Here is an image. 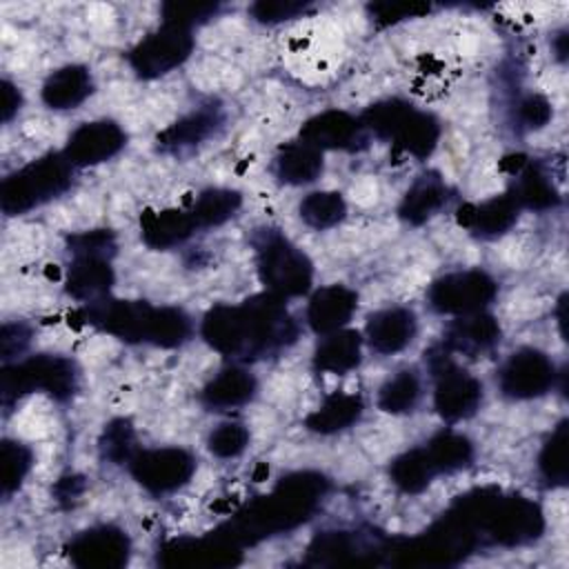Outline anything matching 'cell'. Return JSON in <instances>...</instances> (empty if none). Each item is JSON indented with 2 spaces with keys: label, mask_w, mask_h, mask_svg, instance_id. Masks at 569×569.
Wrapping results in <instances>:
<instances>
[{
  "label": "cell",
  "mask_w": 569,
  "mask_h": 569,
  "mask_svg": "<svg viewBox=\"0 0 569 569\" xmlns=\"http://www.w3.org/2000/svg\"><path fill=\"white\" fill-rule=\"evenodd\" d=\"M365 411V402L358 393H347V391H336L322 400L318 409H313L305 418V427L313 433L320 436H331L338 431L349 429L360 420Z\"/></svg>",
  "instance_id": "83f0119b"
},
{
  "label": "cell",
  "mask_w": 569,
  "mask_h": 569,
  "mask_svg": "<svg viewBox=\"0 0 569 569\" xmlns=\"http://www.w3.org/2000/svg\"><path fill=\"white\" fill-rule=\"evenodd\" d=\"M436 476L438 473H436L425 447H416V449L400 453L398 458H393V462L389 467L391 482L402 493H409V496L425 491Z\"/></svg>",
  "instance_id": "d6a6232c"
},
{
  "label": "cell",
  "mask_w": 569,
  "mask_h": 569,
  "mask_svg": "<svg viewBox=\"0 0 569 569\" xmlns=\"http://www.w3.org/2000/svg\"><path fill=\"white\" fill-rule=\"evenodd\" d=\"M513 189L509 191L520 209L547 211L560 202V193L553 180L533 162H522L516 171Z\"/></svg>",
  "instance_id": "4dcf8cb0"
},
{
  "label": "cell",
  "mask_w": 569,
  "mask_h": 569,
  "mask_svg": "<svg viewBox=\"0 0 569 569\" xmlns=\"http://www.w3.org/2000/svg\"><path fill=\"white\" fill-rule=\"evenodd\" d=\"M520 207L511 193L493 196L480 204H462L456 213L458 224L480 238H498L513 227Z\"/></svg>",
  "instance_id": "44dd1931"
},
{
  "label": "cell",
  "mask_w": 569,
  "mask_h": 569,
  "mask_svg": "<svg viewBox=\"0 0 569 569\" xmlns=\"http://www.w3.org/2000/svg\"><path fill=\"white\" fill-rule=\"evenodd\" d=\"M31 465H33V456H31L29 447H24L22 442H16V440L2 442L0 473H2V493L4 496H11L16 489H20L27 473L31 471Z\"/></svg>",
  "instance_id": "ab89813d"
},
{
  "label": "cell",
  "mask_w": 569,
  "mask_h": 569,
  "mask_svg": "<svg viewBox=\"0 0 569 569\" xmlns=\"http://www.w3.org/2000/svg\"><path fill=\"white\" fill-rule=\"evenodd\" d=\"M256 389H258V382L253 373L238 365H231L204 385L200 398L207 407L222 411V409L247 405L256 396Z\"/></svg>",
  "instance_id": "4316f807"
},
{
  "label": "cell",
  "mask_w": 569,
  "mask_h": 569,
  "mask_svg": "<svg viewBox=\"0 0 569 569\" xmlns=\"http://www.w3.org/2000/svg\"><path fill=\"white\" fill-rule=\"evenodd\" d=\"M20 104H22V96L18 87L9 80H2V120L9 122L18 113Z\"/></svg>",
  "instance_id": "681fc988"
},
{
  "label": "cell",
  "mask_w": 569,
  "mask_h": 569,
  "mask_svg": "<svg viewBox=\"0 0 569 569\" xmlns=\"http://www.w3.org/2000/svg\"><path fill=\"white\" fill-rule=\"evenodd\" d=\"M558 371L547 353L525 347L513 351L498 373L500 391L511 400L540 398L556 385Z\"/></svg>",
  "instance_id": "4fadbf2b"
},
{
  "label": "cell",
  "mask_w": 569,
  "mask_h": 569,
  "mask_svg": "<svg viewBox=\"0 0 569 569\" xmlns=\"http://www.w3.org/2000/svg\"><path fill=\"white\" fill-rule=\"evenodd\" d=\"M329 489V480L318 471H296L284 476L271 493L256 498L216 531L240 549L264 538L291 531L307 522Z\"/></svg>",
  "instance_id": "7a4b0ae2"
},
{
  "label": "cell",
  "mask_w": 569,
  "mask_h": 569,
  "mask_svg": "<svg viewBox=\"0 0 569 569\" xmlns=\"http://www.w3.org/2000/svg\"><path fill=\"white\" fill-rule=\"evenodd\" d=\"M551 104L545 96L540 93H529L525 96L522 100H518L516 104V120H518V127L522 129H542L549 120H551Z\"/></svg>",
  "instance_id": "bcb514c9"
},
{
  "label": "cell",
  "mask_w": 569,
  "mask_h": 569,
  "mask_svg": "<svg viewBox=\"0 0 569 569\" xmlns=\"http://www.w3.org/2000/svg\"><path fill=\"white\" fill-rule=\"evenodd\" d=\"M127 136L113 120H91L80 124L67 140L64 156L73 167H89L111 160L124 147Z\"/></svg>",
  "instance_id": "2e32d148"
},
{
  "label": "cell",
  "mask_w": 569,
  "mask_h": 569,
  "mask_svg": "<svg viewBox=\"0 0 569 569\" xmlns=\"http://www.w3.org/2000/svg\"><path fill=\"white\" fill-rule=\"evenodd\" d=\"M365 331L371 349L382 356H389L411 345L418 331V320L416 313L407 307H389L371 313Z\"/></svg>",
  "instance_id": "d6986e66"
},
{
  "label": "cell",
  "mask_w": 569,
  "mask_h": 569,
  "mask_svg": "<svg viewBox=\"0 0 569 569\" xmlns=\"http://www.w3.org/2000/svg\"><path fill=\"white\" fill-rule=\"evenodd\" d=\"M358 307V296L345 284H327L318 289L307 307V322L318 336L345 329Z\"/></svg>",
  "instance_id": "ffe728a7"
},
{
  "label": "cell",
  "mask_w": 569,
  "mask_h": 569,
  "mask_svg": "<svg viewBox=\"0 0 569 569\" xmlns=\"http://www.w3.org/2000/svg\"><path fill=\"white\" fill-rule=\"evenodd\" d=\"M362 338L358 331L340 329L322 336L313 351V367L322 373H347L360 365Z\"/></svg>",
  "instance_id": "f1b7e54d"
},
{
  "label": "cell",
  "mask_w": 569,
  "mask_h": 569,
  "mask_svg": "<svg viewBox=\"0 0 569 569\" xmlns=\"http://www.w3.org/2000/svg\"><path fill=\"white\" fill-rule=\"evenodd\" d=\"M307 2L296 0H260L251 4V16L262 24H276L284 20H293L307 11Z\"/></svg>",
  "instance_id": "f6af8a7d"
},
{
  "label": "cell",
  "mask_w": 569,
  "mask_h": 569,
  "mask_svg": "<svg viewBox=\"0 0 569 569\" xmlns=\"http://www.w3.org/2000/svg\"><path fill=\"white\" fill-rule=\"evenodd\" d=\"M247 445H249V431L240 422H224L216 427L207 438L209 451L218 458H236L247 449Z\"/></svg>",
  "instance_id": "7bdbcfd3"
},
{
  "label": "cell",
  "mask_w": 569,
  "mask_h": 569,
  "mask_svg": "<svg viewBox=\"0 0 569 569\" xmlns=\"http://www.w3.org/2000/svg\"><path fill=\"white\" fill-rule=\"evenodd\" d=\"M218 9V2H167L162 7V22L193 31V27L211 20Z\"/></svg>",
  "instance_id": "b9f144b4"
},
{
  "label": "cell",
  "mask_w": 569,
  "mask_h": 569,
  "mask_svg": "<svg viewBox=\"0 0 569 569\" xmlns=\"http://www.w3.org/2000/svg\"><path fill=\"white\" fill-rule=\"evenodd\" d=\"M447 202H449V187L438 173L429 171L418 176L413 184L407 189V193L400 200L398 216L407 224L416 227L427 222L431 216H436Z\"/></svg>",
  "instance_id": "d4e9b609"
},
{
  "label": "cell",
  "mask_w": 569,
  "mask_h": 569,
  "mask_svg": "<svg viewBox=\"0 0 569 569\" xmlns=\"http://www.w3.org/2000/svg\"><path fill=\"white\" fill-rule=\"evenodd\" d=\"M391 140L405 153L422 160V158L431 156V151L436 149V144L440 140V122L436 116L413 107Z\"/></svg>",
  "instance_id": "1f68e13d"
},
{
  "label": "cell",
  "mask_w": 569,
  "mask_h": 569,
  "mask_svg": "<svg viewBox=\"0 0 569 569\" xmlns=\"http://www.w3.org/2000/svg\"><path fill=\"white\" fill-rule=\"evenodd\" d=\"M129 471L142 489L160 496L178 491L191 480L196 458L182 447L140 449L129 460Z\"/></svg>",
  "instance_id": "8fae6325"
},
{
  "label": "cell",
  "mask_w": 569,
  "mask_h": 569,
  "mask_svg": "<svg viewBox=\"0 0 569 569\" xmlns=\"http://www.w3.org/2000/svg\"><path fill=\"white\" fill-rule=\"evenodd\" d=\"M256 269L264 289L278 298H296L309 291L311 260L278 229H260L253 238Z\"/></svg>",
  "instance_id": "8992f818"
},
{
  "label": "cell",
  "mask_w": 569,
  "mask_h": 569,
  "mask_svg": "<svg viewBox=\"0 0 569 569\" xmlns=\"http://www.w3.org/2000/svg\"><path fill=\"white\" fill-rule=\"evenodd\" d=\"M273 173L284 184H309L322 173V151L302 140L289 142L278 151Z\"/></svg>",
  "instance_id": "f546056e"
},
{
  "label": "cell",
  "mask_w": 569,
  "mask_h": 569,
  "mask_svg": "<svg viewBox=\"0 0 569 569\" xmlns=\"http://www.w3.org/2000/svg\"><path fill=\"white\" fill-rule=\"evenodd\" d=\"M300 218L311 229H331L347 216V202L338 191H313L300 202Z\"/></svg>",
  "instance_id": "74e56055"
},
{
  "label": "cell",
  "mask_w": 569,
  "mask_h": 569,
  "mask_svg": "<svg viewBox=\"0 0 569 569\" xmlns=\"http://www.w3.org/2000/svg\"><path fill=\"white\" fill-rule=\"evenodd\" d=\"M109 260L100 256H73L67 271V293L84 305L107 298L113 284Z\"/></svg>",
  "instance_id": "603a6c76"
},
{
  "label": "cell",
  "mask_w": 569,
  "mask_h": 569,
  "mask_svg": "<svg viewBox=\"0 0 569 569\" xmlns=\"http://www.w3.org/2000/svg\"><path fill=\"white\" fill-rule=\"evenodd\" d=\"M422 393L420 378L413 369H402L391 376L378 393V407L387 413H409L418 405Z\"/></svg>",
  "instance_id": "8d00e7d4"
},
{
  "label": "cell",
  "mask_w": 569,
  "mask_h": 569,
  "mask_svg": "<svg viewBox=\"0 0 569 569\" xmlns=\"http://www.w3.org/2000/svg\"><path fill=\"white\" fill-rule=\"evenodd\" d=\"M193 51V33L176 24H160L147 33L131 51L129 67L138 78H160L180 67Z\"/></svg>",
  "instance_id": "30bf717a"
},
{
  "label": "cell",
  "mask_w": 569,
  "mask_h": 569,
  "mask_svg": "<svg viewBox=\"0 0 569 569\" xmlns=\"http://www.w3.org/2000/svg\"><path fill=\"white\" fill-rule=\"evenodd\" d=\"M369 11H371V18L378 24H396L400 20L418 18V16L429 13V4H422V2H376V4H369Z\"/></svg>",
  "instance_id": "7dc6e473"
},
{
  "label": "cell",
  "mask_w": 569,
  "mask_h": 569,
  "mask_svg": "<svg viewBox=\"0 0 569 569\" xmlns=\"http://www.w3.org/2000/svg\"><path fill=\"white\" fill-rule=\"evenodd\" d=\"M78 389V369L64 356H31L2 367L0 396L2 407L9 409L31 391H44L53 400H69Z\"/></svg>",
  "instance_id": "52a82bcc"
},
{
  "label": "cell",
  "mask_w": 569,
  "mask_h": 569,
  "mask_svg": "<svg viewBox=\"0 0 569 569\" xmlns=\"http://www.w3.org/2000/svg\"><path fill=\"white\" fill-rule=\"evenodd\" d=\"M498 340H500L498 320L485 311H478V313L456 318L442 338V347L449 353L456 351L473 358L489 351L493 345H498Z\"/></svg>",
  "instance_id": "7402d4cb"
},
{
  "label": "cell",
  "mask_w": 569,
  "mask_h": 569,
  "mask_svg": "<svg viewBox=\"0 0 569 569\" xmlns=\"http://www.w3.org/2000/svg\"><path fill=\"white\" fill-rule=\"evenodd\" d=\"M116 249V238L107 229H91L82 233H73L69 238V251L71 256H100L111 258Z\"/></svg>",
  "instance_id": "ee69618b"
},
{
  "label": "cell",
  "mask_w": 569,
  "mask_h": 569,
  "mask_svg": "<svg viewBox=\"0 0 569 569\" xmlns=\"http://www.w3.org/2000/svg\"><path fill=\"white\" fill-rule=\"evenodd\" d=\"M413 104L400 98H389V100H380L371 107H367L360 116V122L365 127V131H371L378 138L391 140L396 136V131L400 129V124L405 122V118L411 113Z\"/></svg>",
  "instance_id": "f35d334b"
},
{
  "label": "cell",
  "mask_w": 569,
  "mask_h": 569,
  "mask_svg": "<svg viewBox=\"0 0 569 569\" xmlns=\"http://www.w3.org/2000/svg\"><path fill=\"white\" fill-rule=\"evenodd\" d=\"M200 333L218 353L247 362L278 356L298 338V325L282 298L264 291L240 305H216L204 318Z\"/></svg>",
  "instance_id": "6da1fadb"
},
{
  "label": "cell",
  "mask_w": 569,
  "mask_h": 569,
  "mask_svg": "<svg viewBox=\"0 0 569 569\" xmlns=\"http://www.w3.org/2000/svg\"><path fill=\"white\" fill-rule=\"evenodd\" d=\"M93 93V78L82 64H64L49 73L42 84V102L49 109L67 111L82 104Z\"/></svg>",
  "instance_id": "cb8c5ba5"
},
{
  "label": "cell",
  "mask_w": 569,
  "mask_h": 569,
  "mask_svg": "<svg viewBox=\"0 0 569 569\" xmlns=\"http://www.w3.org/2000/svg\"><path fill=\"white\" fill-rule=\"evenodd\" d=\"M425 451L436 469V473H453L462 467H467L473 458V445L467 436L458 431H440L436 433L427 445Z\"/></svg>",
  "instance_id": "e575fe53"
},
{
  "label": "cell",
  "mask_w": 569,
  "mask_h": 569,
  "mask_svg": "<svg viewBox=\"0 0 569 569\" xmlns=\"http://www.w3.org/2000/svg\"><path fill=\"white\" fill-rule=\"evenodd\" d=\"M242 558V549L213 531L204 538H176L158 551L162 567H233Z\"/></svg>",
  "instance_id": "9a60e30c"
},
{
  "label": "cell",
  "mask_w": 569,
  "mask_h": 569,
  "mask_svg": "<svg viewBox=\"0 0 569 569\" xmlns=\"http://www.w3.org/2000/svg\"><path fill=\"white\" fill-rule=\"evenodd\" d=\"M82 320L124 342H149L162 349L180 347L191 336V320L178 307H153L144 300L102 298L87 302Z\"/></svg>",
  "instance_id": "3957f363"
},
{
  "label": "cell",
  "mask_w": 569,
  "mask_h": 569,
  "mask_svg": "<svg viewBox=\"0 0 569 569\" xmlns=\"http://www.w3.org/2000/svg\"><path fill=\"white\" fill-rule=\"evenodd\" d=\"M300 140L316 147L318 151H353L367 140V131L360 118L329 109L309 118L300 129Z\"/></svg>",
  "instance_id": "e0dca14e"
},
{
  "label": "cell",
  "mask_w": 569,
  "mask_h": 569,
  "mask_svg": "<svg viewBox=\"0 0 569 569\" xmlns=\"http://www.w3.org/2000/svg\"><path fill=\"white\" fill-rule=\"evenodd\" d=\"M31 333L22 322H7L2 325V333H0V351H2V360L4 365H9L16 356H20L24 351V347L29 345Z\"/></svg>",
  "instance_id": "c3c4849f"
},
{
  "label": "cell",
  "mask_w": 569,
  "mask_h": 569,
  "mask_svg": "<svg viewBox=\"0 0 569 569\" xmlns=\"http://www.w3.org/2000/svg\"><path fill=\"white\" fill-rule=\"evenodd\" d=\"M129 553V536L116 525L89 527L67 545L69 560L80 569H120L127 565Z\"/></svg>",
  "instance_id": "5bb4252c"
},
{
  "label": "cell",
  "mask_w": 569,
  "mask_h": 569,
  "mask_svg": "<svg viewBox=\"0 0 569 569\" xmlns=\"http://www.w3.org/2000/svg\"><path fill=\"white\" fill-rule=\"evenodd\" d=\"M240 204H242L240 191L213 187V189H204L196 198L189 213L198 229H211V227H220L229 218H233L236 211L240 209Z\"/></svg>",
  "instance_id": "836d02e7"
},
{
  "label": "cell",
  "mask_w": 569,
  "mask_h": 569,
  "mask_svg": "<svg viewBox=\"0 0 569 569\" xmlns=\"http://www.w3.org/2000/svg\"><path fill=\"white\" fill-rule=\"evenodd\" d=\"M222 113L218 107H200L182 118H178L173 124L162 129L156 138L158 149L173 156H184L193 151L198 144L209 140L222 124Z\"/></svg>",
  "instance_id": "ac0fdd59"
},
{
  "label": "cell",
  "mask_w": 569,
  "mask_h": 569,
  "mask_svg": "<svg viewBox=\"0 0 569 569\" xmlns=\"http://www.w3.org/2000/svg\"><path fill=\"white\" fill-rule=\"evenodd\" d=\"M136 436H133V427L129 425V420L124 418H118V420H111L104 431H102V438H100V451H102V458L109 460V462H116V465H122L133 458L136 453Z\"/></svg>",
  "instance_id": "60d3db41"
},
{
  "label": "cell",
  "mask_w": 569,
  "mask_h": 569,
  "mask_svg": "<svg viewBox=\"0 0 569 569\" xmlns=\"http://www.w3.org/2000/svg\"><path fill=\"white\" fill-rule=\"evenodd\" d=\"M196 222L189 211L182 209H162V211H147L140 218V233L147 247L164 251L176 244H182L187 238L193 236Z\"/></svg>",
  "instance_id": "484cf974"
},
{
  "label": "cell",
  "mask_w": 569,
  "mask_h": 569,
  "mask_svg": "<svg viewBox=\"0 0 569 569\" xmlns=\"http://www.w3.org/2000/svg\"><path fill=\"white\" fill-rule=\"evenodd\" d=\"M431 373L436 376L433 407L447 422H460L473 416L482 402V385L476 376L453 365L445 347H433L427 353Z\"/></svg>",
  "instance_id": "ba28073f"
},
{
  "label": "cell",
  "mask_w": 569,
  "mask_h": 569,
  "mask_svg": "<svg viewBox=\"0 0 569 569\" xmlns=\"http://www.w3.org/2000/svg\"><path fill=\"white\" fill-rule=\"evenodd\" d=\"M453 507L471 522L482 545L522 547L536 542L545 531V513L525 496H507L493 487L460 496Z\"/></svg>",
  "instance_id": "277c9868"
},
{
  "label": "cell",
  "mask_w": 569,
  "mask_h": 569,
  "mask_svg": "<svg viewBox=\"0 0 569 569\" xmlns=\"http://www.w3.org/2000/svg\"><path fill=\"white\" fill-rule=\"evenodd\" d=\"M496 293L498 284L487 271L465 269L433 280L427 291V300L436 313L460 318L485 311Z\"/></svg>",
  "instance_id": "9c48e42d"
},
{
  "label": "cell",
  "mask_w": 569,
  "mask_h": 569,
  "mask_svg": "<svg viewBox=\"0 0 569 569\" xmlns=\"http://www.w3.org/2000/svg\"><path fill=\"white\" fill-rule=\"evenodd\" d=\"M84 489V482L82 478L78 476H69V478H60V482L56 485L53 493H56V500H69V498H78Z\"/></svg>",
  "instance_id": "f907efd6"
},
{
  "label": "cell",
  "mask_w": 569,
  "mask_h": 569,
  "mask_svg": "<svg viewBox=\"0 0 569 569\" xmlns=\"http://www.w3.org/2000/svg\"><path fill=\"white\" fill-rule=\"evenodd\" d=\"M567 447H569V422L562 420L556 425L551 436L540 449L538 456V471L540 478L549 487H565L569 478V462H567Z\"/></svg>",
  "instance_id": "d590c367"
},
{
  "label": "cell",
  "mask_w": 569,
  "mask_h": 569,
  "mask_svg": "<svg viewBox=\"0 0 569 569\" xmlns=\"http://www.w3.org/2000/svg\"><path fill=\"white\" fill-rule=\"evenodd\" d=\"M389 538L365 536L358 531H322L318 533L309 549V565H373L387 560Z\"/></svg>",
  "instance_id": "7c38bea8"
},
{
  "label": "cell",
  "mask_w": 569,
  "mask_h": 569,
  "mask_svg": "<svg viewBox=\"0 0 569 569\" xmlns=\"http://www.w3.org/2000/svg\"><path fill=\"white\" fill-rule=\"evenodd\" d=\"M73 169L76 167L67 160L64 153H47L38 160H31L2 180V211L7 216H20L62 196L71 187Z\"/></svg>",
  "instance_id": "5b68a950"
}]
</instances>
